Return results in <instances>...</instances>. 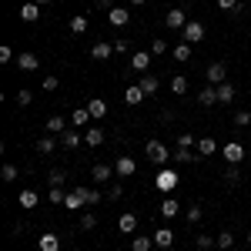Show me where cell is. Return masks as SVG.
Masks as SVG:
<instances>
[{
	"mask_svg": "<svg viewBox=\"0 0 251 251\" xmlns=\"http://www.w3.org/2000/svg\"><path fill=\"white\" fill-rule=\"evenodd\" d=\"M234 124H238V127H248V124H251V114H248V111H238V114H234Z\"/></svg>",
	"mask_w": 251,
	"mask_h": 251,
	"instance_id": "cell-46",
	"label": "cell"
},
{
	"mask_svg": "<svg viewBox=\"0 0 251 251\" xmlns=\"http://www.w3.org/2000/svg\"><path fill=\"white\" fill-rule=\"evenodd\" d=\"M14 60V50L10 47H0V64H10Z\"/></svg>",
	"mask_w": 251,
	"mask_h": 251,
	"instance_id": "cell-51",
	"label": "cell"
},
{
	"mask_svg": "<svg viewBox=\"0 0 251 251\" xmlns=\"http://www.w3.org/2000/svg\"><path fill=\"white\" fill-rule=\"evenodd\" d=\"M137 84H141V91H144L148 97L157 94V87H161V80H157L154 74H141V80H137Z\"/></svg>",
	"mask_w": 251,
	"mask_h": 251,
	"instance_id": "cell-17",
	"label": "cell"
},
{
	"mask_svg": "<svg viewBox=\"0 0 251 251\" xmlns=\"http://www.w3.org/2000/svg\"><path fill=\"white\" fill-rule=\"evenodd\" d=\"M181 34H184V44H201V40H204V24H198V20H188Z\"/></svg>",
	"mask_w": 251,
	"mask_h": 251,
	"instance_id": "cell-3",
	"label": "cell"
},
{
	"mask_svg": "<svg viewBox=\"0 0 251 251\" xmlns=\"http://www.w3.org/2000/svg\"><path fill=\"white\" fill-rule=\"evenodd\" d=\"M238 181H241V171H238V164H228V171H225V184H238Z\"/></svg>",
	"mask_w": 251,
	"mask_h": 251,
	"instance_id": "cell-36",
	"label": "cell"
},
{
	"mask_svg": "<svg viewBox=\"0 0 251 251\" xmlns=\"http://www.w3.org/2000/svg\"><path fill=\"white\" fill-rule=\"evenodd\" d=\"M60 148H67V151H77V148H80V134L67 127V131L60 134Z\"/></svg>",
	"mask_w": 251,
	"mask_h": 251,
	"instance_id": "cell-15",
	"label": "cell"
},
{
	"mask_svg": "<svg viewBox=\"0 0 251 251\" xmlns=\"http://www.w3.org/2000/svg\"><path fill=\"white\" fill-rule=\"evenodd\" d=\"M47 198H50V204H64V201H67L64 188H50V194H47Z\"/></svg>",
	"mask_w": 251,
	"mask_h": 251,
	"instance_id": "cell-41",
	"label": "cell"
},
{
	"mask_svg": "<svg viewBox=\"0 0 251 251\" xmlns=\"http://www.w3.org/2000/svg\"><path fill=\"white\" fill-rule=\"evenodd\" d=\"M177 181H181V177H177L171 168H161L157 177H154V188H157V191H164V194H171L174 188H177Z\"/></svg>",
	"mask_w": 251,
	"mask_h": 251,
	"instance_id": "cell-2",
	"label": "cell"
},
{
	"mask_svg": "<svg viewBox=\"0 0 251 251\" xmlns=\"http://www.w3.org/2000/svg\"><path fill=\"white\" fill-rule=\"evenodd\" d=\"M34 3H37V7H44V3H50V0H34Z\"/></svg>",
	"mask_w": 251,
	"mask_h": 251,
	"instance_id": "cell-56",
	"label": "cell"
},
{
	"mask_svg": "<svg viewBox=\"0 0 251 251\" xmlns=\"http://www.w3.org/2000/svg\"><path fill=\"white\" fill-rule=\"evenodd\" d=\"M47 184H50V188H60V184H64V171H60V168H54V171L47 174Z\"/></svg>",
	"mask_w": 251,
	"mask_h": 251,
	"instance_id": "cell-39",
	"label": "cell"
},
{
	"mask_svg": "<svg viewBox=\"0 0 251 251\" xmlns=\"http://www.w3.org/2000/svg\"><path fill=\"white\" fill-rule=\"evenodd\" d=\"M234 100V84H218V104H231Z\"/></svg>",
	"mask_w": 251,
	"mask_h": 251,
	"instance_id": "cell-23",
	"label": "cell"
},
{
	"mask_svg": "<svg viewBox=\"0 0 251 251\" xmlns=\"http://www.w3.org/2000/svg\"><path fill=\"white\" fill-rule=\"evenodd\" d=\"M191 148H198L194 134H181V137H177V151H191Z\"/></svg>",
	"mask_w": 251,
	"mask_h": 251,
	"instance_id": "cell-37",
	"label": "cell"
},
{
	"mask_svg": "<svg viewBox=\"0 0 251 251\" xmlns=\"http://www.w3.org/2000/svg\"><path fill=\"white\" fill-rule=\"evenodd\" d=\"M204 77H208V84H225V77H228V71H225V64H218V60H214L211 67L204 71Z\"/></svg>",
	"mask_w": 251,
	"mask_h": 251,
	"instance_id": "cell-9",
	"label": "cell"
},
{
	"mask_svg": "<svg viewBox=\"0 0 251 251\" xmlns=\"http://www.w3.org/2000/svg\"><path fill=\"white\" fill-rule=\"evenodd\" d=\"M97 7H100V10H114V7H111V0H97Z\"/></svg>",
	"mask_w": 251,
	"mask_h": 251,
	"instance_id": "cell-54",
	"label": "cell"
},
{
	"mask_svg": "<svg viewBox=\"0 0 251 251\" xmlns=\"http://www.w3.org/2000/svg\"><path fill=\"white\" fill-rule=\"evenodd\" d=\"M231 245H234V234H231V231H218V248L228 251Z\"/></svg>",
	"mask_w": 251,
	"mask_h": 251,
	"instance_id": "cell-38",
	"label": "cell"
},
{
	"mask_svg": "<svg viewBox=\"0 0 251 251\" xmlns=\"http://www.w3.org/2000/svg\"><path fill=\"white\" fill-rule=\"evenodd\" d=\"M151 245H154V238H148V234H137L134 241H131L134 251H151Z\"/></svg>",
	"mask_w": 251,
	"mask_h": 251,
	"instance_id": "cell-32",
	"label": "cell"
},
{
	"mask_svg": "<svg viewBox=\"0 0 251 251\" xmlns=\"http://www.w3.org/2000/svg\"><path fill=\"white\" fill-rule=\"evenodd\" d=\"M218 7H221V10H234V14L241 10V3H238V0H218Z\"/></svg>",
	"mask_w": 251,
	"mask_h": 251,
	"instance_id": "cell-48",
	"label": "cell"
},
{
	"mask_svg": "<svg viewBox=\"0 0 251 251\" xmlns=\"http://www.w3.org/2000/svg\"><path fill=\"white\" fill-rule=\"evenodd\" d=\"M198 104H204V107H211V104H218V87L214 84H208L201 94H198Z\"/></svg>",
	"mask_w": 251,
	"mask_h": 251,
	"instance_id": "cell-20",
	"label": "cell"
},
{
	"mask_svg": "<svg viewBox=\"0 0 251 251\" xmlns=\"http://www.w3.org/2000/svg\"><path fill=\"white\" fill-rule=\"evenodd\" d=\"M131 67H134V71H141V74H144V71H148V67H151V50H137L134 57H131Z\"/></svg>",
	"mask_w": 251,
	"mask_h": 251,
	"instance_id": "cell-16",
	"label": "cell"
},
{
	"mask_svg": "<svg viewBox=\"0 0 251 251\" xmlns=\"http://www.w3.org/2000/svg\"><path fill=\"white\" fill-rule=\"evenodd\" d=\"M164 24H168L171 30H184L188 17H184V10H177V7H174V10H168V14H164Z\"/></svg>",
	"mask_w": 251,
	"mask_h": 251,
	"instance_id": "cell-8",
	"label": "cell"
},
{
	"mask_svg": "<svg viewBox=\"0 0 251 251\" xmlns=\"http://www.w3.org/2000/svg\"><path fill=\"white\" fill-rule=\"evenodd\" d=\"M177 161H184V164H194V161H201V154H194V151H177Z\"/></svg>",
	"mask_w": 251,
	"mask_h": 251,
	"instance_id": "cell-43",
	"label": "cell"
},
{
	"mask_svg": "<svg viewBox=\"0 0 251 251\" xmlns=\"http://www.w3.org/2000/svg\"><path fill=\"white\" fill-rule=\"evenodd\" d=\"M94 181H111V177H114V168H111V164H94Z\"/></svg>",
	"mask_w": 251,
	"mask_h": 251,
	"instance_id": "cell-28",
	"label": "cell"
},
{
	"mask_svg": "<svg viewBox=\"0 0 251 251\" xmlns=\"http://www.w3.org/2000/svg\"><path fill=\"white\" fill-rule=\"evenodd\" d=\"M117 228H121V234H134L137 231V214L124 211L121 218H117Z\"/></svg>",
	"mask_w": 251,
	"mask_h": 251,
	"instance_id": "cell-10",
	"label": "cell"
},
{
	"mask_svg": "<svg viewBox=\"0 0 251 251\" xmlns=\"http://www.w3.org/2000/svg\"><path fill=\"white\" fill-rule=\"evenodd\" d=\"M97 201H100V194H97V191H91V188H87V204H97Z\"/></svg>",
	"mask_w": 251,
	"mask_h": 251,
	"instance_id": "cell-52",
	"label": "cell"
},
{
	"mask_svg": "<svg viewBox=\"0 0 251 251\" xmlns=\"http://www.w3.org/2000/svg\"><path fill=\"white\" fill-rule=\"evenodd\" d=\"M37 248L40 251H60V238H57V234H50V231L40 234V238H37Z\"/></svg>",
	"mask_w": 251,
	"mask_h": 251,
	"instance_id": "cell-14",
	"label": "cell"
},
{
	"mask_svg": "<svg viewBox=\"0 0 251 251\" xmlns=\"http://www.w3.org/2000/svg\"><path fill=\"white\" fill-rule=\"evenodd\" d=\"M60 87V80L54 77V74H47V77H44V91H57Z\"/></svg>",
	"mask_w": 251,
	"mask_h": 251,
	"instance_id": "cell-49",
	"label": "cell"
},
{
	"mask_svg": "<svg viewBox=\"0 0 251 251\" xmlns=\"http://www.w3.org/2000/svg\"><path fill=\"white\" fill-rule=\"evenodd\" d=\"M248 174H251V171H248Z\"/></svg>",
	"mask_w": 251,
	"mask_h": 251,
	"instance_id": "cell-58",
	"label": "cell"
},
{
	"mask_svg": "<svg viewBox=\"0 0 251 251\" xmlns=\"http://www.w3.org/2000/svg\"><path fill=\"white\" fill-rule=\"evenodd\" d=\"M171 57L177 60V64L191 60V44H174V47H171Z\"/></svg>",
	"mask_w": 251,
	"mask_h": 251,
	"instance_id": "cell-22",
	"label": "cell"
},
{
	"mask_svg": "<svg viewBox=\"0 0 251 251\" xmlns=\"http://www.w3.org/2000/svg\"><path fill=\"white\" fill-rule=\"evenodd\" d=\"M87 121H91V111H87V107H74V117H71V124H74V127H84Z\"/></svg>",
	"mask_w": 251,
	"mask_h": 251,
	"instance_id": "cell-30",
	"label": "cell"
},
{
	"mask_svg": "<svg viewBox=\"0 0 251 251\" xmlns=\"http://www.w3.org/2000/svg\"><path fill=\"white\" fill-rule=\"evenodd\" d=\"M214 151H218V144H214L211 137H201V141H198V154L201 157H211Z\"/></svg>",
	"mask_w": 251,
	"mask_h": 251,
	"instance_id": "cell-29",
	"label": "cell"
},
{
	"mask_svg": "<svg viewBox=\"0 0 251 251\" xmlns=\"http://www.w3.org/2000/svg\"><path fill=\"white\" fill-rule=\"evenodd\" d=\"M127 3H134V7H141V3H148V0H127Z\"/></svg>",
	"mask_w": 251,
	"mask_h": 251,
	"instance_id": "cell-55",
	"label": "cell"
},
{
	"mask_svg": "<svg viewBox=\"0 0 251 251\" xmlns=\"http://www.w3.org/2000/svg\"><path fill=\"white\" fill-rule=\"evenodd\" d=\"M87 204V188H74V191L67 194V201H64V208H71V211H77Z\"/></svg>",
	"mask_w": 251,
	"mask_h": 251,
	"instance_id": "cell-6",
	"label": "cell"
},
{
	"mask_svg": "<svg viewBox=\"0 0 251 251\" xmlns=\"http://www.w3.org/2000/svg\"><path fill=\"white\" fill-rule=\"evenodd\" d=\"M111 54H114V44H107V40H97L94 47H91V57L94 60H107Z\"/></svg>",
	"mask_w": 251,
	"mask_h": 251,
	"instance_id": "cell-11",
	"label": "cell"
},
{
	"mask_svg": "<svg viewBox=\"0 0 251 251\" xmlns=\"http://www.w3.org/2000/svg\"><path fill=\"white\" fill-rule=\"evenodd\" d=\"M248 245H251V231H248Z\"/></svg>",
	"mask_w": 251,
	"mask_h": 251,
	"instance_id": "cell-57",
	"label": "cell"
},
{
	"mask_svg": "<svg viewBox=\"0 0 251 251\" xmlns=\"http://www.w3.org/2000/svg\"><path fill=\"white\" fill-rule=\"evenodd\" d=\"M144 154L151 157V161H154L157 168H168V148H164V144H161V141H148V144H144Z\"/></svg>",
	"mask_w": 251,
	"mask_h": 251,
	"instance_id": "cell-1",
	"label": "cell"
},
{
	"mask_svg": "<svg viewBox=\"0 0 251 251\" xmlns=\"http://www.w3.org/2000/svg\"><path fill=\"white\" fill-rule=\"evenodd\" d=\"M0 177H3V181H17V168H14V164H3V168H0Z\"/></svg>",
	"mask_w": 251,
	"mask_h": 251,
	"instance_id": "cell-42",
	"label": "cell"
},
{
	"mask_svg": "<svg viewBox=\"0 0 251 251\" xmlns=\"http://www.w3.org/2000/svg\"><path fill=\"white\" fill-rule=\"evenodd\" d=\"M127 50H131L127 37H117V40H114V54H127Z\"/></svg>",
	"mask_w": 251,
	"mask_h": 251,
	"instance_id": "cell-45",
	"label": "cell"
},
{
	"mask_svg": "<svg viewBox=\"0 0 251 251\" xmlns=\"http://www.w3.org/2000/svg\"><path fill=\"white\" fill-rule=\"evenodd\" d=\"M107 24H111V27H127V24H131L127 7H114V10H107Z\"/></svg>",
	"mask_w": 251,
	"mask_h": 251,
	"instance_id": "cell-7",
	"label": "cell"
},
{
	"mask_svg": "<svg viewBox=\"0 0 251 251\" xmlns=\"http://www.w3.org/2000/svg\"><path fill=\"white\" fill-rule=\"evenodd\" d=\"M171 91L174 94H184V91H188V77H184V74H174L171 77Z\"/></svg>",
	"mask_w": 251,
	"mask_h": 251,
	"instance_id": "cell-35",
	"label": "cell"
},
{
	"mask_svg": "<svg viewBox=\"0 0 251 251\" xmlns=\"http://www.w3.org/2000/svg\"><path fill=\"white\" fill-rule=\"evenodd\" d=\"M144 97H148V94L141 91V84H131V87L124 91V104H131V107H137V104H141Z\"/></svg>",
	"mask_w": 251,
	"mask_h": 251,
	"instance_id": "cell-13",
	"label": "cell"
},
{
	"mask_svg": "<svg viewBox=\"0 0 251 251\" xmlns=\"http://www.w3.org/2000/svg\"><path fill=\"white\" fill-rule=\"evenodd\" d=\"M40 17V7L30 0V3H20V20H27V24H34Z\"/></svg>",
	"mask_w": 251,
	"mask_h": 251,
	"instance_id": "cell-19",
	"label": "cell"
},
{
	"mask_svg": "<svg viewBox=\"0 0 251 251\" xmlns=\"http://www.w3.org/2000/svg\"><path fill=\"white\" fill-rule=\"evenodd\" d=\"M80 228H84V231L97 228V218H94V214H84V218H80Z\"/></svg>",
	"mask_w": 251,
	"mask_h": 251,
	"instance_id": "cell-47",
	"label": "cell"
},
{
	"mask_svg": "<svg viewBox=\"0 0 251 251\" xmlns=\"http://www.w3.org/2000/svg\"><path fill=\"white\" fill-rule=\"evenodd\" d=\"M84 141H87L91 148H100V144H104V131H100V127H87V134H84Z\"/></svg>",
	"mask_w": 251,
	"mask_h": 251,
	"instance_id": "cell-27",
	"label": "cell"
},
{
	"mask_svg": "<svg viewBox=\"0 0 251 251\" xmlns=\"http://www.w3.org/2000/svg\"><path fill=\"white\" fill-rule=\"evenodd\" d=\"M151 54H154V57H161V54H171V44H168V40H161V37H154V44H151Z\"/></svg>",
	"mask_w": 251,
	"mask_h": 251,
	"instance_id": "cell-34",
	"label": "cell"
},
{
	"mask_svg": "<svg viewBox=\"0 0 251 251\" xmlns=\"http://www.w3.org/2000/svg\"><path fill=\"white\" fill-rule=\"evenodd\" d=\"M121 194H124V188H121V184H111V198H114V201L121 198Z\"/></svg>",
	"mask_w": 251,
	"mask_h": 251,
	"instance_id": "cell-53",
	"label": "cell"
},
{
	"mask_svg": "<svg viewBox=\"0 0 251 251\" xmlns=\"http://www.w3.org/2000/svg\"><path fill=\"white\" fill-rule=\"evenodd\" d=\"M161 214H164V218H177V214H181V204H177L174 198H164V201H161Z\"/></svg>",
	"mask_w": 251,
	"mask_h": 251,
	"instance_id": "cell-24",
	"label": "cell"
},
{
	"mask_svg": "<svg viewBox=\"0 0 251 251\" xmlns=\"http://www.w3.org/2000/svg\"><path fill=\"white\" fill-rule=\"evenodd\" d=\"M218 245V234H198V248L201 251H211Z\"/></svg>",
	"mask_w": 251,
	"mask_h": 251,
	"instance_id": "cell-33",
	"label": "cell"
},
{
	"mask_svg": "<svg viewBox=\"0 0 251 251\" xmlns=\"http://www.w3.org/2000/svg\"><path fill=\"white\" fill-rule=\"evenodd\" d=\"M37 151H40V154H54V151H57V141H54L50 134L40 137V141H37Z\"/></svg>",
	"mask_w": 251,
	"mask_h": 251,
	"instance_id": "cell-31",
	"label": "cell"
},
{
	"mask_svg": "<svg viewBox=\"0 0 251 251\" xmlns=\"http://www.w3.org/2000/svg\"><path fill=\"white\" fill-rule=\"evenodd\" d=\"M87 111H91V117H104L107 114V100H100V97L87 100Z\"/></svg>",
	"mask_w": 251,
	"mask_h": 251,
	"instance_id": "cell-26",
	"label": "cell"
},
{
	"mask_svg": "<svg viewBox=\"0 0 251 251\" xmlns=\"http://www.w3.org/2000/svg\"><path fill=\"white\" fill-rule=\"evenodd\" d=\"M37 201H40V194L34 188H24L20 191V208H37Z\"/></svg>",
	"mask_w": 251,
	"mask_h": 251,
	"instance_id": "cell-21",
	"label": "cell"
},
{
	"mask_svg": "<svg viewBox=\"0 0 251 251\" xmlns=\"http://www.w3.org/2000/svg\"><path fill=\"white\" fill-rule=\"evenodd\" d=\"M64 131H67V124H64V117H57V114H54V117H47V134H64Z\"/></svg>",
	"mask_w": 251,
	"mask_h": 251,
	"instance_id": "cell-25",
	"label": "cell"
},
{
	"mask_svg": "<svg viewBox=\"0 0 251 251\" xmlns=\"http://www.w3.org/2000/svg\"><path fill=\"white\" fill-rule=\"evenodd\" d=\"M30 100H34V94H30V91H20V94H17V104H20V107H27Z\"/></svg>",
	"mask_w": 251,
	"mask_h": 251,
	"instance_id": "cell-50",
	"label": "cell"
},
{
	"mask_svg": "<svg viewBox=\"0 0 251 251\" xmlns=\"http://www.w3.org/2000/svg\"><path fill=\"white\" fill-rule=\"evenodd\" d=\"M221 154H225L228 164H241V161H245V148H241L238 141H231V144H225V148H221Z\"/></svg>",
	"mask_w": 251,
	"mask_h": 251,
	"instance_id": "cell-5",
	"label": "cell"
},
{
	"mask_svg": "<svg viewBox=\"0 0 251 251\" xmlns=\"http://www.w3.org/2000/svg\"><path fill=\"white\" fill-rule=\"evenodd\" d=\"M17 67H20V71H37V67H40L37 54H30V50H20V57H17Z\"/></svg>",
	"mask_w": 251,
	"mask_h": 251,
	"instance_id": "cell-12",
	"label": "cell"
},
{
	"mask_svg": "<svg viewBox=\"0 0 251 251\" xmlns=\"http://www.w3.org/2000/svg\"><path fill=\"white\" fill-rule=\"evenodd\" d=\"M201 218H204V211H201L198 204H191V208H188V221H191V225H198Z\"/></svg>",
	"mask_w": 251,
	"mask_h": 251,
	"instance_id": "cell-44",
	"label": "cell"
},
{
	"mask_svg": "<svg viewBox=\"0 0 251 251\" xmlns=\"http://www.w3.org/2000/svg\"><path fill=\"white\" fill-rule=\"evenodd\" d=\"M87 30V17H74L71 20V34H84Z\"/></svg>",
	"mask_w": 251,
	"mask_h": 251,
	"instance_id": "cell-40",
	"label": "cell"
},
{
	"mask_svg": "<svg viewBox=\"0 0 251 251\" xmlns=\"http://www.w3.org/2000/svg\"><path fill=\"white\" fill-rule=\"evenodd\" d=\"M134 171H137V161L131 154H121L114 161V174H117V177H131Z\"/></svg>",
	"mask_w": 251,
	"mask_h": 251,
	"instance_id": "cell-4",
	"label": "cell"
},
{
	"mask_svg": "<svg viewBox=\"0 0 251 251\" xmlns=\"http://www.w3.org/2000/svg\"><path fill=\"white\" fill-rule=\"evenodd\" d=\"M154 245H157V248H171V245H174V231H171V228H157V231H154Z\"/></svg>",
	"mask_w": 251,
	"mask_h": 251,
	"instance_id": "cell-18",
	"label": "cell"
}]
</instances>
